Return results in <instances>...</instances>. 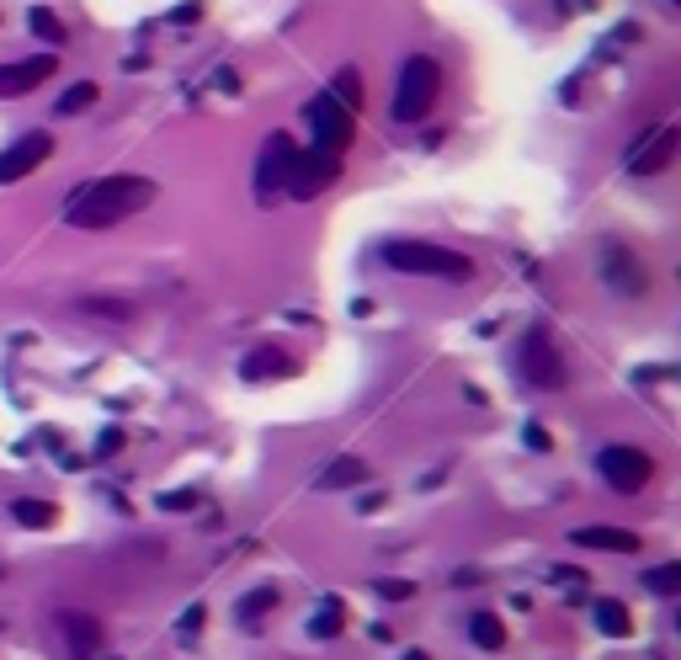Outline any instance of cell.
<instances>
[{
    "instance_id": "obj_16",
    "label": "cell",
    "mask_w": 681,
    "mask_h": 660,
    "mask_svg": "<svg viewBox=\"0 0 681 660\" xmlns=\"http://www.w3.org/2000/svg\"><path fill=\"white\" fill-rule=\"evenodd\" d=\"M59 623H65V634H70V650H75V656H91V650L101 644V623H97V618H80V612H65Z\"/></svg>"
},
{
    "instance_id": "obj_25",
    "label": "cell",
    "mask_w": 681,
    "mask_h": 660,
    "mask_svg": "<svg viewBox=\"0 0 681 660\" xmlns=\"http://www.w3.org/2000/svg\"><path fill=\"white\" fill-rule=\"evenodd\" d=\"M32 32H38V38H49V43H65V27H59L53 11H32Z\"/></svg>"
},
{
    "instance_id": "obj_18",
    "label": "cell",
    "mask_w": 681,
    "mask_h": 660,
    "mask_svg": "<svg viewBox=\"0 0 681 660\" xmlns=\"http://www.w3.org/2000/svg\"><path fill=\"white\" fill-rule=\"evenodd\" d=\"M97 97H101V86H97V80H75L70 91L59 97V118H75V112H86V107H91Z\"/></svg>"
},
{
    "instance_id": "obj_6",
    "label": "cell",
    "mask_w": 681,
    "mask_h": 660,
    "mask_svg": "<svg viewBox=\"0 0 681 660\" xmlns=\"http://www.w3.org/2000/svg\"><path fill=\"white\" fill-rule=\"evenodd\" d=\"M309 128H315V149H325V155H346V145L357 139V118H352V107L336 101L330 91L309 101Z\"/></svg>"
},
{
    "instance_id": "obj_28",
    "label": "cell",
    "mask_w": 681,
    "mask_h": 660,
    "mask_svg": "<svg viewBox=\"0 0 681 660\" xmlns=\"http://www.w3.org/2000/svg\"><path fill=\"white\" fill-rule=\"evenodd\" d=\"M160 506H176V512H187V506H193V490H176V495H160Z\"/></svg>"
},
{
    "instance_id": "obj_33",
    "label": "cell",
    "mask_w": 681,
    "mask_h": 660,
    "mask_svg": "<svg viewBox=\"0 0 681 660\" xmlns=\"http://www.w3.org/2000/svg\"><path fill=\"white\" fill-rule=\"evenodd\" d=\"M665 6H681V0H665Z\"/></svg>"
},
{
    "instance_id": "obj_4",
    "label": "cell",
    "mask_w": 681,
    "mask_h": 660,
    "mask_svg": "<svg viewBox=\"0 0 681 660\" xmlns=\"http://www.w3.org/2000/svg\"><path fill=\"white\" fill-rule=\"evenodd\" d=\"M516 367H522V378H527L533 390H560L564 384V357H560V346H554V336H549L543 325H533V331L522 336V346H516Z\"/></svg>"
},
{
    "instance_id": "obj_15",
    "label": "cell",
    "mask_w": 681,
    "mask_h": 660,
    "mask_svg": "<svg viewBox=\"0 0 681 660\" xmlns=\"http://www.w3.org/2000/svg\"><path fill=\"white\" fill-rule=\"evenodd\" d=\"M363 480H367V464H363V459H336V464L319 469L315 490H352V485H363Z\"/></svg>"
},
{
    "instance_id": "obj_3",
    "label": "cell",
    "mask_w": 681,
    "mask_h": 660,
    "mask_svg": "<svg viewBox=\"0 0 681 660\" xmlns=\"http://www.w3.org/2000/svg\"><path fill=\"white\" fill-rule=\"evenodd\" d=\"M437 91H442V65L432 53H411L405 70H399V86H394V118L421 122L437 107Z\"/></svg>"
},
{
    "instance_id": "obj_24",
    "label": "cell",
    "mask_w": 681,
    "mask_h": 660,
    "mask_svg": "<svg viewBox=\"0 0 681 660\" xmlns=\"http://www.w3.org/2000/svg\"><path fill=\"white\" fill-rule=\"evenodd\" d=\"M677 587H681V564H660V570H650V591L671 597Z\"/></svg>"
},
{
    "instance_id": "obj_26",
    "label": "cell",
    "mask_w": 681,
    "mask_h": 660,
    "mask_svg": "<svg viewBox=\"0 0 681 660\" xmlns=\"http://www.w3.org/2000/svg\"><path fill=\"white\" fill-rule=\"evenodd\" d=\"M80 309H91V315H112V319H128V315H134V304H107V298H86Z\"/></svg>"
},
{
    "instance_id": "obj_14",
    "label": "cell",
    "mask_w": 681,
    "mask_h": 660,
    "mask_svg": "<svg viewBox=\"0 0 681 660\" xmlns=\"http://www.w3.org/2000/svg\"><path fill=\"white\" fill-rule=\"evenodd\" d=\"M293 357L288 352H277V346H256V352H250V357H245V378H283V373H293Z\"/></svg>"
},
{
    "instance_id": "obj_12",
    "label": "cell",
    "mask_w": 681,
    "mask_h": 660,
    "mask_svg": "<svg viewBox=\"0 0 681 660\" xmlns=\"http://www.w3.org/2000/svg\"><path fill=\"white\" fill-rule=\"evenodd\" d=\"M570 543H575V549H596V554H639V549H644V539H639V533H629V528H608V522L575 528V533H570Z\"/></svg>"
},
{
    "instance_id": "obj_11",
    "label": "cell",
    "mask_w": 681,
    "mask_h": 660,
    "mask_svg": "<svg viewBox=\"0 0 681 660\" xmlns=\"http://www.w3.org/2000/svg\"><path fill=\"white\" fill-rule=\"evenodd\" d=\"M677 145H681V134H677V128H655L650 139H639V145H633L629 171H633V176H660L665 166H671V155H677Z\"/></svg>"
},
{
    "instance_id": "obj_31",
    "label": "cell",
    "mask_w": 681,
    "mask_h": 660,
    "mask_svg": "<svg viewBox=\"0 0 681 660\" xmlns=\"http://www.w3.org/2000/svg\"><path fill=\"white\" fill-rule=\"evenodd\" d=\"M197 623H203V608H187V612H181V629H187V634H193Z\"/></svg>"
},
{
    "instance_id": "obj_29",
    "label": "cell",
    "mask_w": 681,
    "mask_h": 660,
    "mask_svg": "<svg viewBox=\"0 0 681 660\" xmlns=\"http://www.w3.org/2000/svg\"><path fill=\"white\" fill-rule=\"evenodd\" d=\"M378 591H384V597H411V581H378Z\"/></svg>"
},
{
    "instance_id": "obj_20",
    "label": "cell",
    "mask_w": 681,
    "mask_h": 660,
    "mask_svg": "<svg viewBox=\"0 0 681 660\" xmlns=\"http://www.w3.org/2000/svg\"><path fill=\"white\" fill-rule=\"evenodd\" d=\"M330 97H336V101H346V107L357 112V107H363V75H357V70H352V65H346V70H340L336 80H330Z\"/></svg>"
},
{
    "instance_id": "obj_13",
    "label": "cell",
    "mask_w": 681,
    "mask_h": 660,
    "mask_svg": "<svg viewBox=\"0 0 681 660\" xmlns=\"http://www.w3.org/2000/svg\"><path fill=\"white\" fill-rule=\"evenodd\" d=\"M288 160H293V139H288V134H272L267 155H261V166H256V197H277V193H283Z\"/></svg>"
},
{
    "instance_id": "obj_27",
    "label": "cell",
    "mask_w": 681,
    "mask_h": 660,
    "mask_svg": "<svg viewBox=\"0 0 681 660\" xmlns=\"http://www.w3.org/2000/svg\"><path fill=\"white\" fill-rule=\"evenodd\" d=\"M170 17H176V22H197V17H203V0H187V6H176Z\"/></svg>"
},
{
    "instance_id": "obj_5",
    "label": "cell",
    "mask_w": 681,
    "mask_h": 660,
    "mask_svg": "<svg viewBox=\"0 0 681 660\" xmlns=\"http://www.w3.org/2000/svg\"><path fill=\"white\" fill-rule=\"evenodd\" d=\"M596 469H602V480H608L618 495H639V490L650 485V474H655V459L644 453V447H623V442H612L596 453Z\"/></svg>"
},
{
    "instance_id": "obj_23",
    "label": "cell",
    "mask_w": 681,
    "mask_h": 660,
    "mask_svg": "<svg viewBox=\"0 0 681 660\" xmlns=\"http://www.w3.org/2000/svg\"><path fill=\"white\" fill-rule=\"evenodd\" d=\"M272 608H277V591L261 587L256 597H245V602H240V618L250 623V618H261V612H272Z\"/></svg>"
},
{
    "instance_id": "obj_30",
    "label": "cell",
    "mask_w": 681,
    "mask_h": 660,
    "mask_svg": "<svg viewBox=\"0 0 681 660\" xmlns=\"http://www.w3.org/2000/svg\"><path fill=\"white\" fill-rule=\"evenodd\" d=\"M527 447H537V453H549V432H543V426H527Z\"/></svg>"
},
{
    "instance_id": "obj_32",
    "label": "cell",
    "mask_w": 681,
    "mask_h": 660,
    "mask_svg": "<svg viewBox=\"0 0 681 660\" xmlns=\"http://www.w3.org/2000/svg\"><path fill=\"white\" fill-rule=\"evenodd\" d=\"M405 660H432V656H426V650H411V656H405Z\"/></svg>"
},
{
    "instance_id": "obj_2",
    "label": "cell",
    "mask_w": 681,
    "mask_h": 660,
    "mask_svg": "<svg viewBox=\"0 0 681 660\" xmlns=\"http://www.w3.org/2000/svg\"><path fill=\"white\" fill-rule=\"evenodd\" d=\"M384 267L405 272V277H442V283H468L474 262L432 240H389L384 245Z\"/></svg>"
},
{
    "instance_id": "obj_19",
    "label": "cell",
    "mask_w": 681,
    "mask_h": 660,
    "mask_svg": "<svg viewBox=\"0 0 681 660\" xmlns=\"http://www.w3.org/2000/svg\"><path fill=\"white\" fill-rule=\"evenodd\" d=\"M468 634H474V644H480V650H501V644H506V629H501V618H490V612L468 618Z\"/></svg>"
},
{
    "instance_id": "obj_8",
    "label": "cell",
    "mask_w": 681,
    "mask_h": 660,
    "mask_svg": "<svg viewBox=\"0 0 681 660\" xmlns=\"http://www.w3.org/2000/svg\"><path fill=\"white\" fill-rule=\"evenodd\" d=\"M602 277H608L612 288L623 298H639V294H650V272H644V262L633 256L629 245H602Z\"/></svg>"
},
{
    "instance_id": "obj_10",
    "label": "cell",
    "mask_w": 681,
    "mask_h": 660,
    "mask_svg": "<svg viewBox=\"0 0 681 660\" xmlns=\"http://www.w3.org/2000/svg\"><path fill=\"white\" fill-rule=\"evenodd\" d=\"M53 70H59V53H38V59H22V65H0V97H27V91H38Z\"/></svg>"
},
{
    "instance_id": "obj_17",
    "label": "cell",
    "mask_w": 681,
    "mask_h": 660,
    "mask_svg": "<svg viewBox=\"0 0 681 660\" xmlns=\"http://www.w3.org/2000/svg\"><path fill=\"white\" fill-rule=\"evenodd\" d=\"M591 618H596V629H602V634H612V639L629 634V608H623V602H612V597H602Z\"/></svg>"
},
{
    "instance_id": "obj_21",
    "label": "cell",
    "mask_w": 681,
    "mask_h": 660,
    "mask_svg": "<svg viewBox=\"0 0 681 660\" xmlns=\"http://www.w3.org/2000/svg\"><path fill=\"white\" fill-rule=\"evenodd\" d=\"M11 516H17L22 528H49L53 506H49V501H17V506H11Z\"/></svg>"
},
{
    "instance_id": "obj_9",
    "label": "cell",
    "mask_w": 681,
    "mask_h": 660,
    "mask_svg": "<svg viewBox=\"0 0 681 660\" xmlns=\"http://www.w3.org/2000/svg\"><path fill=\"white\" fill-rule=\"evenodd\" d=\"M53 155V139L49 134H22L17 145L0 155V187H11V181H22V176H32L43 160Z\"/></svg>"
},
{
    "instance_id": "obj_1",
    "label": "cell",
    "mask_w": 681,
    "mask_h": 660,
    "mask_svg": "<svg viewBox=\"0 0 681 660\" xmlns=\"http://www.w3.org/2000/svg\"><path fill=\"white\" fill-rule=\"evenodd\" d=\"M149 203H155V181L149 176H101V181H91V187H80L70 197L65 219L75 229H112V224L145 214Z\"/></svg>"
},
{
    "instance_id": "obj_7",
    "label": "cell",
    "mask_w": 681,
    "mask_h": 660,
    "mask_svg": "<svg viewBox=\"0 0 681 660\" xmlns=\"http://www.w3.org/2000/svg\"><path fill=\"white\" fill-rule=\"evenodd\" d=\"M340 176V155H325V149H309V155H293L288 160V176H283V187L293 197H319L330 181Z\"/></svg>"
},
{
    "instance_id": "obj_22",
    "label": "cell",
    "mask_w": 681,
    "mask_h": 660,
    "mask_svg": "<svg viewBox=\"0 0 681 660\" xmlns=\"http://www.w3.org/2000/svg\"><path fill=\"white\" fill-rule=\"evenodd\" d=\"M340 629H346V612H340V602H325L315 618V639H336Z\"/></svg>"
}]
</instances>
